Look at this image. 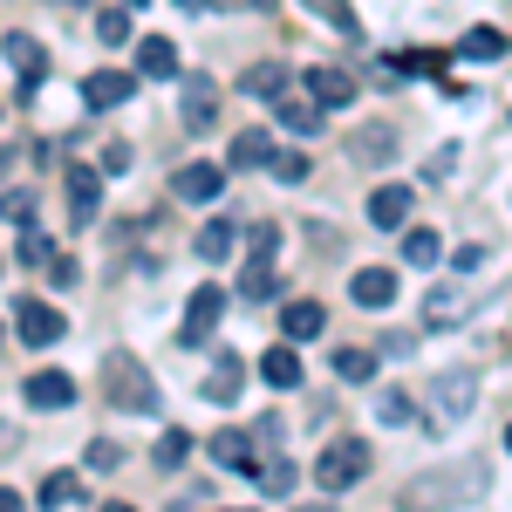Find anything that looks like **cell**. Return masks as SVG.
<instances>
[{
    "label": "cell",
    "instance_id": "6da1fadb",
    "mask_svg": "<svg viewBox=\"0 0 512 512\" xmlns=\"http://www.w3.org/2000/svg\"><path fill=\"white\" fill-rule=\"evenodd\" d=\"M103 390H110V403L130 410V417H151V410H158V383H151V369H144L137 355H110V362H103Z\"/></svg>",
    "mask_w": 512,
    "mask_h": 512
},
{
    "label": "cell",
    "instance_id": "7a4b0ae2",
    "mask_svg": "<svg viewBox=\"0 0 512 512\" xmlns=\"http://www.w3.org/2000/svg\"><path fill=\"white\" fill-rule=\"evenodd\" d=\"M485 492V472L478 465H458V478H417L403 485V512H431V506H465Z\"/></svg>",
    "mask_w": 512,
    "mask_h": 512
},
{
    "label": "cell",
    "instance_id": "3957f363",
    "mask_svg": "<svg viewBox=\"0 0 512 512\" xmlns=\"http://www.w3.org/2000/svg\"><path fill=\"white\" fill-rule=\"evenodd\" d=\"M362 472H369V444H362V437H335V444L321 451V465H315V478L328 485V492L362 485Z\"/></svg>",
    "mask_w": 512,
    "mask_h": 512
},
{
    "label": "cell",
    "instance_id": "277c9868",
    "mask_svg": "<svg viewBox=\"0 0 512 512\" xmlns=\"http://www.w3.org/2000/svg\"><path fill=\"white\" fill-rule=\"evenodd\" d=\"M472 396H478V376H472V369H451V376H437V390H431L437 424H458V417L472 410Z\"/></svg>",
    "mask_w": 512,
    "mask_h": 512
},
{
    "label": "cell",
    "instance_id": "5b68a950",
    "mask_svg": "<svg viewBox=\"0 0 512 512\" xmlns=\"http://www.w3.org/2000/svg\"><path fill=\"white\" fill-rule=\"evenodd\" d=\"M219 192H226V171L219 164H178L171 171V198H185V205H212Z\"/></svg>",
    "mask_w": 512,
    "mask_h": 512
},
{
    "label": "cell",
    "instance_id": "8992f818",
    "mask_svg": "<svg viewBox=\"0 0 512 512\" xmlns=\"http://www.w3.org/2000/svg\"><path fill=\"white\" fill-rule=\"evenodd\" d=\"M14 328H21L28 349H48V342H62V308H48V301H14Z\"/></svg>",
    "mask_w": 512,
    "mask_h": 512
},
{
    "label": "cell",
    "instance_id": "52a82bcc",
    "mask_svg": "<svg viewBox=\"0 0 512 512\" xmlns=\"http://www.w3.org/2000/svg\"><path fill=\"white\" fill-rule=\"evenodd\" d=\"M62 185H69V219H76V226H89V219H96V205H103V171L69 164V171H62Z\"/></svg>",
    "mask_w": 512,
    "mask_h": 512
},
{
    "label": "cell",
    "instance_id": "ba28073f",
    "mask_svg": "<svg viewBox=\"0 0 512 512\" xmlns=\"http://www.w3.org/2000/svg\"><path fill=\"white\" fill-rule=\"evenodd\" d=\"M219 315H226V294H219V287H198V294H192V315H185V328H178V342L198 349V342L219 328Z\"/></svg>",
    "mask_w": 512,
    "mask_h": 512
},
{
    "label": "cell",
    "instance_id": "9c48e42d",
    "mask_svg": "<svg viewBox=\"0 0 512 512\" xmlns=\"http://www.w3.org/2000/svg\"><path fill=\"white\" fill-rule=\"evenodd\" d=\"M7 62H14V76H21V96H35L41 76H48V48L35 35H7Z\"/></svg>",
    "mask_w": 512,
    "mask_h": 512
},
{
    "label": "cell",
    "instance_id": "30bf717a",
    "mask_svg": "<svg viewBox=\"0 0 512 512\" xmlns=\"http://www.w3.org/2000/svg\"><path fill=\"white\" fill-rule=\"evenodd\" d=\"M410 185H376L369 192V226H383V233H396V226H410Z\"/></svg>",
    "mask_w": 512,
    "mask_h": 512
},
{
    "label": "cell",
    "instance_id": "8fae6325",
    "mask_svg": "<svg viewBox=\"0 0 512 512\" xmlns=\"http://www.w3.org/2000/svg\"><path fill=\"white\" fill-rule=\"evenodd\" d=\"M178 117H185V130H212V117H219V89H212V76H192V82H185Z\"/></svg>",
    "mask_w": 512,
    "mask_h": 512
},
{
    "label": "cell",
    "instance_id": "7c38bea8",
    "mask_svg": "<svg viewBox=\"0 0 512 512\" xmlns=\"http://www.w3.org/2000/svg\"><path fill=\"white\" fill-rule=\"evenodd\" d=\"M130 89H137V76H123V69H96V76L82 82V103H89V110H117V103H130Z\"/></svg>",
    "mask_w": 512,
    "mask_h": 512
},
{
    "label": "cell",
    "instance_id": "4fadbf2b",
    "mask_svg": "<svg viewBox=\"0 0 512 512\" xmlns=\"http://www.w3.org/2000/svg\"><path fill=\"white\" fill-rule=\"evenodd\" d=\"M294 89V76H287V62H253L246 76H239V96H260V103H280Z\"/></svg>",
    "mask_w": 512,
    "mask_h": 512
},
{
    "label": "cell",
    "instance_id": "5bb4252c",
    "mask_svg": "<svg viewBox=\"0 0 512 512\" xmlns=\"http://www.w3.org/2000/svg\"><path fill=\"white\" fill-rule=\"evenodd\" d=\"M274 110H280V130H294V137H315V130H321V96H315V89H308V96L287 89Z\"/></svg>",
    "mask_w": 512,
    "mask_h": 512
},
{
    "label": "cell",
    "instance_id": "9a60e30c",
    "mask_svg": "<svg viewBox=\"0 0 512 512\" xmlns=\"http://www.w3.org/2000/svg\"><path fill=\"white\" fill-rule=\"evenodd\" d=\"M355 308H396V274L390 267H362V274L349 280Z\"/></svg>",
    "mask_w": 512,
    "mask_h": 512
},
{
    "label": "cell",
    "instance_id": "2e32d148",
    "mask_svg": "<svg viewBox=\"0 0 512 512\" xmlns=\"http://www.w3.org/2000/svg\"><path fill=\"white\" fill-rule=\"evenodd\" d=\"M28 403H35V410H69V403H76V383H69L62 369H41V376H28Z\"/></svg>",
    "mask_w": 512,
    "mask_h": 512
},
{
    "label": "cell",
    "instance_id": "e0dca14e",
    "mask_svg": "<svg viewBox=\"0 0 512 512\" xmlns=\"http://www.w3.org/2000/svg\"><path fill=\"white\" fill-rule=\"evenodd\" d=\"M274 158H280V151H274V137H267V130H239L233 151H226L233 171H260V164H274Z\"/></svg>",
    "mask_w": 512,
    "mask_h": 512
},
{
    "label": "cell",
    "instance_id": "ac0fdd59",
    "mask_svg": "<svg viewBox=\"0 0 512 512\" xmlns=\"http://www.w3.org/2000/svg\"><path fill=\"white\" fill-rule=\"evenodd\" d=\"M260 383H274V390H301V355L287 349V342H274V349L260 355Z\"/></svg>",
    "mask_w": 512,
    "mask_h": 512
},
{
    "label": "cell",
    "instance_id": "d6986e66",
    "mask_svg": "<svg viewBox=\"0 0 512 512\" xmlns=\"http://www.w3.org/2000/svg\"><path fill=\"white\" fill-rule=\"evenodd\" d=\"M137 76H151V82L178 76V48H171L164 35H144V41H137Z\"/></svg>",
    "mask_w": 512,
    "mask_h": 512
},
{
    "label": "cell",
    "instance_id": "ffe728a7",
    "mask_svg": "<svg viewBox=\"0 0 512 512\" xmlns=\"http://www.w3.org/2000/svg\"><path fill=\"white\" fill-rule=\"evenodd\" d=\"M321 328H328V315H321L315 301H294V308H280V335H287V342H315Z\"/></svg>",
    "mask_w": 512,
    "mask_h": 512
},
{
    "label": "cell",
    "instance_id": "44dd1931",
    "mask_svg": "<svg viewBox=\"0 0 512 512\" xmlns=\"http://www.w3.org/2000/svg\"><path fill=\"white\" fill-rule=\"evenodd\" d=\"M212 458H219V465H233V472H246V478H260V465H253V444H246V431H219V437H212Z\"/></svg>",
    "mask_w": 512,
    "mask_h": 512
},
{
    "label": "cell",
    "instance_id": "7402d4cb",
    "mask_svg": "<svg viewBox=\"0 0 512 512\" xmlns=\"http://www.w3.org/2000/svg\"><path fill=\"white\" fill-rule=\"evenodd\" d=\"M349 158H355V164H383V158H396V137L383 130V123H369V130H355Z\"/></svg>",
    "mask_w": 512,
    "mask_h": 512
},
{
    "label": "cell",
    "instance_id": "603a6c76",
    "mask_svg": "<svg viewBox=\"0 0 512 512\" xmlns=\"http://www.w3.org/2000/svg\"><path fill=\"white\" fill-rule=\"evenodd\" d=\"M308 89L321 96V110H342V103L355 96V82L342 76V69H308Z\"/></svg>",
    "mask_w": 512,
    "mask_h": 512
},
{
    "label": "cell",
    "instance_id": "cb8c5ba5",
    "mask_svg": "<svg viewBox=\"0 0 512 512\" xmlns=\"http://www.w3.org/2000/svg\"><path fill=\"white\" fill-rule=\"evenodd\" d=\"M239 383H246V369H239V355L226 349V355H219V369L205 376V396H212V403H233V396H239Z\"/></svg>",
    "mask_w": 512,
    "mask_h": 512
},
{
    "label": "cell",
    "instance_id": "d4e9b609",
    "mask_svg": "<svg viewBox=\"0 0 512 512\" xmlns=\"http://www.w3.org/2000/svg\"><path fill=\"white\" fill-rule=\"evenodd\" d=\"M274 260H267V253H253V260H246V274H239V294H246V301H274Z\"/></svg>",
    "mask_w": 512,
    "mask_h": 512
},
{
    "label": "cell",
    "instance_id": "484cf974",
    "mask_svg": "<svg viewBox=\"0 0 512 512\" xmlns=\"http://www.w3.org/2000/svg\"><path fill=\"white\" fill-rule=\"evenodd\" d=\"M233 246H239L233 219H205V226H198V260H226Z\"/></svg>",
    "mask_w": 512,
    "mask_h": 512
},
{
    "label": "cell",
    "instance_id": "4316f807",
    "mask_svg": "<svg viewBox=\"0 0 512 512\" xmlns=\"http://www.w3.org/2000/svg\"><path fill=\"white\" fill-rule=\"evenodd\" d=\"M458 55H472V62H499V55H506V35H499V28H465Z\"/></svg>",
    "mask_w": 512,
    "mask_h": 512
},
{
    "label": "cell",
    "instance_id": "83f0119b",
    "mask_svg": "<svg viewBox=\"0 0 512 512\" xmlns=\"http://www.w3.org/2000/svg\"><path fill=\"white\" fill-rule=\"evenodd\" d=\"M424 321H431V328H451V321H465V301H458L451 287H431V301H424Z\"/></svg>",
    "mask_w": 512,
    "mask_h": 512
},
{
    "label": "cell",
    "instance_id": "f1b7e54d",
    "mask_svg": "<svg viewBox=\"0 0 512 512\" xmlns=\"http://www.w3.org/2000/svg\"><path fill=\"white\" fill-rule=\"evenodd\" d=\"M76 499H82V478H76V472H55L48 485H41V506H48V512L76 506Z\"/></svg>",
    "mask_w": 512,
    "mask_h": 512
},
{
    "label": "cell",
    "instance_id": "f546056e",
    "mask_svg": "<svg viewBox=\"0 0 512 512\" xmlns=\"http://www.w3.org/2000/svg\"><path fill=\"white\" fill-rule=\"evenodd\" d=\"M301 7H315L321 21H335V28H342L349 41H362V21H355V7H349V0H301Z\"/></svg>",
    "mask_w": 512,
    "mask_h": 512
},
{
    "label": "cell",
    "instance_id": "4dcf8cb0",
    "mask_svg": "<svg viewBox=\"0 0 512 512\" xmlns=\"http://www.w3.org/2000/svg\"><path fill=\"white\" fill-rule=\"evenodd\" d=\"M403 260H410V267H437V233L431 226H410V233H403Z\"/></svg>",
    "mask_w": 512,
    "mask_h": 512
},
{
    "label": "cell",
    "instance_id": "1f68e13d",
    "mask_svg": "<svg viewBox=\"0 0 512 512\" xmlns=\"http://www.w3.org/2000/svg\"><path fill=\"white\" fill-rule=\"evenodd\" d=\"M151 458H158L164 472H178V465H185V458H192V437H185V431H164L158 444H151Z\"/></svg>",
    "mask_w": 512,
    "mask_h": 512
},
{
    "label": "cell",
    "instance_id": "d6a6232c",
    "mask_svg": "<svg viewBox=\"0 0 512 512\" xmlns=\"http://www.w3.org/2000/svg\"><path fill=\"white\" fill-rule=\"evenodd\" d=\"M335 376H342V383H369V376H376V355L369 349H342L335 355Z\"/></svg>",
    "mask_w": 512,
    "mask_h": 512
},
{
    "label": "cell",
    "instance_id": "836d02e7",
    "mask_svg": "<svg viewBox=\"0 0 512 512\" xmlns=\"http://www.w3.org/2000/svg\"><path fill=\"white\" fill-rule=\"evenodd\" d=\"M96 41L123 48V41H130V14H123V7H103V14H96Z\"/></svg>",
    "mask_w": 512,
    "mask_h": 512
},
{
    "label": "cell",
    "instance_id": "e575fe53",
    "mask_svg": "<svg viewBox=\"0 0 512 512\" xmlns=\"http://www.w3.org/2000/svg\"><path fill=\"white\" fill-rule=\"evenodd\" d=\"M82 458H89V472H117V465H123V444H117V437H96Z\"/></svg>",
    "mask_w": 512,
    "mask_h": 512
},
{
    "label": "cell",
    "instance_id": "d590c367",
    "mask_svg": "<svg viewBox=\"0 0 512 512\" xmlns=\"http://www.w3.org/2000/svg\"><path fill=\"white\" fill-rule=\"evenodd\" d=\"M260 492H274V499H287V492H294V465H287V458H274V465H260Z\"/></svg>",
    "mask_w": 512,
    "mask_h": 512
},
{
    "label": "cell",
    "instance_id": "8d00e7d4",
    "mask_svg": "<svg viewBox=\"0 0 512 512\" xmlns=\"http://www.w3.org/2000/svg\"><path fill=\"white\" fill-rule=\"evenodd\" d=\"M35 212H41L35 192H7L0 198V219H14V226H35Z\"/></svg>",
    "mask_w": 512,
    "mask_h": 512
},
{
    "label": "cell",
    "instance_id": "74e56055",
    "mask_svg": "<svg viewBox=\"0 0 512 512\" xmlns=\"http://www.w3.org/2000/svg\"><path fill=\"white\" fill-rule=\"evenodd\" d=\"M376 417H383V424H410V396L383 390V396H376Z\"/></svg>",
    "mask_w": 512,
    "mask_h": 512
},
{
    "label": "cell",
    "instance_id": "f35d334b",
    "mask_svg": "<svg viewBox=\"0 0 512 512\" xmlns=\"http://www.w3.org/2000/svg\"><path fill=\"white\" fill-rule=\"evenodd\" d=\"M48 253H55V246H48L41 233H28V239H21V253H14V260H28V267H48Z\"/></svg>",
    "mask_w": 512,
    "mask_h": 512
},
{
    "label": "cell",
    "instance_id": "ab89813d",
    "mask_svg": "<svg viewBox=\"0 0 512 512\" xmlns=\"http://www.w3.org/2000/svg\"><path fill=\"white\" fill-rule=\"evenodd\" d=\"M274 171L287 178V185H301V178H308V158H274Z\"/></svg>",
    "mask_w": 512,
    "mask_h": 512
},
{
    "label": "cell",
    "instance_id": "60d3db41",
    "mask_svg": "<svg viewBox=\"0 0 512 512\" xmlns=\"http://www.w3.org/2000/svg\"><path fill=\"white\" fill-rule=\"evenodd\" d=\"M103 171H130V144H103Z\"/></svg>",
    "mask_w": 512,
    "mask_h": 512
},
{
    "label": "cell",
    "instance_id": "b9f144b4",
    "mask_svg": "<svg viewBox=\"0 0 512 512\" xmlns=\"http://www.w3.org/2000/svg\"><path fill=\"white\" fill-rule=\"evenodd\" d=\"M48 280L55 287H76V260H48Z\"/></svg>",
    "mask_w": 512,
    "mask_h": 512
},
{
    "label": "cell",
    "instance_id": "7bdbcfd3",
    "mask_svg": "<svg viewBox=\"0 0 512 512\" xmlns=\"http://www.w3.org/2000/svg\"><path fill=\"white\" fill-rule=\"evenodd\" d=\"M0 512H28V499H21L14 485H0Z\"/></svg>",
    "mask_w": 512,
    "mask_h": 512
},
{
    "label": "cell",
    "instance_id": "ee69618b",
    "mask_svg": "<svg viewBox=\"0 0 512 512\" xmlns=\"http://www.w3.org/2000/svg\"><path fill=\"white\" fill-rule=\"evenodd\" d=\"M212 7H260V0H212Z\"/></svg>",
    "mask_w": 512,
    "mask_h": 512
},
{
    "label": "cell",
    "instance_id": "f6af8a7d",
    "mask_svg": "<svg viewBox=\"0 0 512 512\" xmlns=\"http://www.w3.org/2000/svg\"><path fill=\"white\" fill-rule=\"evenodd\" d=\"M178 7H212V0H178Z\"/></svg>",
    "mask_w": 512,
    "mask_h": 512
},
{
    "label": "cell",
    "instance_id": "bcb514c9",
    "mask_svg": "<svg viewBox=\"0 0 512 512\" xmlns=\"http://www.w3.org/2000/svg\"><path fill=\"white\" fill-rule=\"evenodd\" d=\"M103 512H137V506H103Z\"/></svg>",
    "mask_w": 512,
    "mask_h": 512
},
{
    "label": "cell",
    "instance_id": "7dc6e473",
    "mask_svg": "<svg viewBox=\"0 0 512 512\" xmlns=\"http://www.w3.org/2000/svg\"><path fill=\"white\" fill-rule=\"evenodd\" d=\"M301 512H328V506H301Z\"/></svg>",
    "mask_w": 512,
    "mask_h": 512
},
{
    "label": "cell",
    "instance_id": "c3c4849f",
    "mask_svg": "<svg viewBox=\"0 0 512 512\" xmlns=\"http://www.w3.org/2000/svg\"><path fill=\"white\" fill-rule=\"evenodd\" d=\"M123 7H144V0H123Z\"/></svg>",
    "mask_w": 512,
    "mask_h": 512
},
{
    "label": "cell",
    "instance_id": "681fc988",
    "mask_svg": "<svg viewBox=\"0 0 512 512\" xmlns=\"http://www.w3.org/2000/svg\"><path fill=\"white\" fill-rule=\"evenodd\" d=\"M0 164H7V151H0Z\"/></svg>",
    "mask_w": 512,
    "mask_h": 512
},
{
    "label": "cell",
    "instance_id": "f907efd6",
    "mask_svg": "<svg viewBox=\"0 0 512 512\" xmlns=\"http://www.w3.org/2000/svg\"><path fill=\"white\" fill-rule=\"evenodd\" d=\"M506 444H512V431H506Z\"/></svg>",
    "mask_w": 512,
    "mask_h": 512
}]
</instances>
